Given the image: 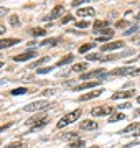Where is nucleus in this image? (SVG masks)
Masks as SVG:
<instances>
[{
	"label": "nucleus",
	"instance_id": "nucleus-1",
	"mask_svg": "<svg viewBox=\"0 0 140 148\" xmlns=\"http://www.w3.org/2000/svg\"><path fill=\"white\" fill-rule=\"evenodd\" d=\"M81 114H82V110L81 109H76V110H73V112H69V114H66V115H63V119L56 123V127L58 128H65V127H68L69 123H73V122H76L79 117H81Z\"/></svg>",
	"mask_w": 140,
	"mask_h": 148
},
{
	"label": "nucleus",
	"instance_id": "nucleus-2",
	"mask_svg": "<svg viewBox=\"0 0 140 148\" xmlns=\"http://www.w3.org/2000/svg\"><path fill=\"white\" fill-rule=\"evenodd\" d=\"M140 74V69L139 68H134V66H125V68H119V69H114L110 76H139Z\"/></svg>",
	"mask_w": 140,
	"mask_h": 148
},
{
	"label": "nucleus",
	"instance_id": "nucleus-3",
	"mask_svg": "<svg viewBox=\"0 0 140 148\" xmlns=\"http://www.w3.org/2000/svg\"><path fill=\"white\" fill-rule=\"evenodd\" d=\"M46 107H49V102L48 101H35V102L27 104V106L23 107V110H27V112H36V110H43V109H46Z\"/></svg>",
	"mask_w": 140,
	"mask_h": 148
},
{
	"label": "nucleus",
	"instance_id": "nucleus-4",
	"mask_svg": "<svg viewBox=\"0 0 140 148\" xmlns=\"http://www.w3.org/2000/svg\"><path fill=\"white\" fill-rule=\"evenodd\" d=\"M46 123H48V119H46V117H43V119H36V117H33V119H28L27 120V125L32 127V132L33 130H36V128H41L43 125H46Z\"/></svg>",
	"mask_w": 140,
	"mask_h": 148
},
{
	"label": "nucleus",
	"instance_id": "nucleus-5",
	"mask_svg": "<svg viewBox=\"0 0 140 148\" xmlns=\"http://www.w3.org/2000/svg\"><path fill=\"white\" fill-rule=\"evenodd\" d=\"M112 112H114V107H106L104 106V107H94V109L91 110V114L94 117H101V115L104 117V115H110Z\"/></svg>",
	"mask_w": 140,
	"mask_h": 148
},
{
	"label": "nucleus",
	"instance_id": "nucleus-6",
	"mask_svg": "<svg viewBox=\"0 0 140 148\" xmlns=\"http://www.w3.org/2000/svg\"><path fill=\"white\" fill-rule=\"evenodd\" d=\"M135 94V90L134 89H130V90H120V92H115V94H112V101H119V99H129V97H132V95Z\"/></svg>",
	"mask_w": 140,
	"mask_h": 148
},
{
	"label": "nucleus",
	"instance_id": "nucleus-7",
	"mask_svg": "<svg viewBox=\"0 0 140 148\" xmlns=\"http://www.w3.org/2000/svg\"><path fill=\"white\" fill-rule=\"evenodd\" d=\"M99 76H106V73H104V69L102 68H99V69H94V71H89V73H84L81 74V79H91V77H99Z\"/></svg>",
	"mask_w": 140,
	"mask_h": 148
},
{
	"label": "nucleus",
	"instance_id": "nucleus-8",
	"mask_svg": "<svg viewBox=\"0 0 140 148\" xmlns=\"http://www.w3.org/2000/svg\"><path fill=\"white\" fill-rule=\"evenodd\" d=\"M36 56V51H27V53H22V54H16L13 56V61L16 63H20V61H28V59H32Z\"/></svg>",
	"mask_w": 140,
	"mask_h": 148
},
{
	"label": "nucleus",
	"instance_id": "nucleus-9",
	"mask_svg": "<svg viewBox=\"0 0 140 148\" xmlns=\"http://www.w3.org/2000/svg\"><path fill=\"white\" fill-rule=\"evenodd\" d=\"M124 46V41H112V43H106L101 46V51H110V49H119Z\"/></svg>",
	"mask_w": 140,
	"mask_h": 148
},
{
	"label": "nucleus",
	"instance_id": "nucleus-10",
	"mask_svg": "<svg viewBox=\"0 0 140 148\" xmlns=\"http://www.w3.org/2000/svg\"><path fill=\"white\" fill-rule=\"evenodd\" d=\"M102 94V90L97 89V90H91V92H87V94H82L79 95V101L84 102V101H89V99H94V97H99V95Z\"/></svg>",
	"mask_w": 140,
	"mask_h": 148
},
{
	"label": "nucleus",
	"instance_id": "nucleus-11",
	"mask_svg": "<svg viewBox=\"0 0 140 148\" xmlns=\"http://www.w3.org/2000/svg\"><path fill=\"white\" fill-rule=\"evenodd\" d=\"M63 12H65V7H63V5H56L53 10H51L49 16H46L45 20H53V18H58L59 15H63Z\"/></svg>",
	"mask_w": 140,
	"mask_h": 148
},
{
	"label": "nucleus",
	"instance_id": "nucleus-12",
	"mask_svg": "<svg viewBox=\"0 0 140 148\" xmlns=\"http://www.w3.org/2000/svg\"><path fill=\"white\" fill-rule=\"evenodd\" d=\"M18 41H20L18 38H7V40H0V49H3V48H10V46H15Z\"/></svg>",
	"mask_w": 140,
	"mask_h": 148
},
{
	"label": "nucleus",
	"instance_id": "nucleus-13",
	"mask_svg": "<svg viewBox=\"0 0 140 148\" xmlns=\"http://www.w3.org/2000/svg\"><path fill=\"white\" fill-rule=\"evenodd\" d=\"M101 84V81H91V82H82V84L76 86L74 90H84V89H91V87H96V86Z\"/></svg>",
	"mask_w": 140,
	"mask_h": 148
},
{
	"label": "nucleus",
	"instance_id": "nucleus-14",
	"mask_svg": "<svg viewBox=\"0 0 140 148\" xmlns=\"http://www.w3.org/2000/svg\"><path fill=\"white\" fill-rule=\"evenodd\" d=\"M94 13H96V12H94V8H92V7L78 8V12H76V15H78V16H92Z\"/></svg>",
	"mask_w": 140,
	"mask_h": 148
},
{
	"label": "nucleus",
	"instance_id": "nucleus-15",
	"mask_svg": "<svg viewBox=\"0 0 140 148\" xmlns=\"http://www.w3.org/2000/svg\"><path fill=\"white\" fill-rule=\"evenodd\" d=\"M79 127H81L82 130H94V128H97V122H94V120H82L81 123H79Z\"/></svg>",
	"mask_w": 140,
	"mask_h": 148
},
{
	"label": "nucleus",
	"instance_id": "nucleus-16",
	"mask_svg": "<svg viewBox=\"0 0 140 148\" xmlns=\"http://www.w3.org/2000/svg\"><path fill=\"white\" fill-rule=\"evenodd\" d=\"M139 128H140V122H135V123H130L129 127H125L120 133H132L135 130H139Z\"/></svg>",
	"mask_w": 140,
	"mask_h": 148
},
{
	"label": "nucleus",
	"instance_id": "nucleus-17",
	"mask_svg": "<svg viewBox=\"0 0 140 148\" xmlns=\"http://www.w3.org/2000/svg\"><path fill=\"white\" fill-rule=\"evenodd\" d=\"M73 59H74V56H73V54H68V56H65V58H61V59L58 61V63H56V68H59V66H65V64L71 63Z\"/></svg>",
	"mask_w": 140,
	"mask_h": 148
},
{
	"label": "nucleus",
	"instance_id": "nucleus-18",
	"mask_svg": "<svg viewBox=\"0 0 140 148\" xmlns=\"http://www.w3.org/2000/svg\"><path fill=\"white\" fill-rule=\"evenodd\" d=\"M106 28H107V21H104V20L94 21V32H99V30H106Z\"/></svg>",
	"mask_w": 140,
	"mask_h": 148
},
{
	"label": "nucleus",
	"instance_id": "nucleus-19",
	"mask_svg": "<svg viewBox=\"0 0 140 148\" xmlns=\"http://www.w3.org/2000/svg\"><path fill=\"white\" fill-rule=\"evenodd\" d=\"M86 68H87V63H76L74 66H73V71H74V73H82Z\"/></svg>",
	"mask_w": 140,
	"mask_h": 148
},
{
	"label": "nucleus",
	"instance_id": "nucleus-20",
	"mask_svg": "<svg viewBox=\"0 0 140 148\" xmlns=\"http://www.w3.org/2000/svg\"><path fill=\"white\" fill-rule=\"evenodd\" d=\"M94 46H96V43H87V45H82V46L79 48V53H87V51L92 49Z\"/></svg>",
	"mask_w": 140,
	"mask_h": 148
},
{
	"label": "nucleus",
	"instance_id": "nucleus-21",
	"mask_svg": "<svg viewBox=\"0 0 140 148\" xmlns=\"http://www.w3.org/2000/svg\"><path fill=\"white\" fill-rule=\"evenodd\" d=\"M74 138H79V133L69 132V133H65V135H63V140H74Z\"/></svg>",
	"mask_w": 140,
	"mask_h": 148
},
{
	"label": "nucleus",
	"instance_id": "nucleus-22",
	"mask_svg": "<svg viewBox=\"0 0 140 148\" xmlns=\"http://www.w3.org/2000/svg\"><path fill=\"white\" fill-rule=\"evenodd\" d=\"M32 35H35V36H43V35H46V30L45 28H33Z\"/></svg>",
	"mask_w": 140,
	"mask_h": 148
},
{
	"label": "nucleus",
	"instance_id": "nucleus-23",
	"mask_svg": "<svg viewBox=\"0 0 140 148\" xmlns=\"http://www.w3.org/2000/svg\"><path fill=\"white\" fill-rule=\"evenodd\" d=\"M86 59L87 61H101L102 59V54H87Z\"/></svg>",
	"mask_w": 140,
	"mask_h": 148
},
{
	"label": "nucleus",
	"instance_id": "nucleus-24",
	"mask_svg": "<svg viewBox=\"0 0 140 148\" xmlns=\"http://www.w3.org/2000/svg\"><path fill=\"white\" fill-rule=\"evenodd\" d=\"M28 90L25 87H18V89H13L12 90V95H22V94H27Z\"/></svg>",
	"mask_w": 140,
	"mask_h": 148
},
{
	"label": "nucleus",
	"instance_id": "nucleus-25",
	"mask_svg": "<svg viewBox=\"0 0 140 148\" xmlns=\"http://www.w3.org/2000/svg\"><path fill=\"white\" fill-rule=\"evenodd\" d=\"M48 56H45V58H41V59H38L36 63H33L32 66H30V68H35V69H38V66H40V64H43V63H46V61H48Z\"/></svg>",
	"mask_w": 140,
	"mask_h": 148
},
{
	"label": "nucleus",
	"instance_id": "nucleus-26",
	"mask_svg": "<svg viewBox=\"0 0 140 148\" xmlns=\"http://www.w3.org/2000/svg\"><path fill=\"white\" fill-rule=\"evenodd\" d=\"M124 119H125L124 114H114V115L110 117V120H109V122H119V120H124Z\"/></svg>",
	"mask_w": 140,
	"mask_h": 148
},
{
	"label": "nucleus",
	"instance_id": "nucleus-27",
	"mask_svg": "<svg viewBox=\"0 0 140 148\" xmlns=\"http://www.w3.org/2000/svg\"><path fill=\"white\" fill-rule=\"evenodd\" d=\"M69 147L71 148H81V147H84V142H82V140H76V142L69 143Z\"/></svg>",
	"mask_w": 140,
	"mask_h": 148
},
{
	"label": "nucleus",
	"instance_id": "nucleus-28",
	"mask_svg": "<svg viewBox=\"0 0 140 148\" xmlns=\"http://www.w3.org/2000/svg\"><path fill=\"white\" fill-rule=\"evenodd\" d=\"M58 41H59L58 38H49V40H45V41H41V45H43V46H46V45H56Z\"/></svg>",
	"mask_w": 140,
	"mask_h": 148
},
{
	"label": "nucleus",
	"instance_id": "nucleus-29",
	"mask_svg": "<svg viewBox=\"0 0 140 148\" xmlns=\"http://www.w3.org/2000/svg\"><path fill=\"white\" fill-rule=\"evenodd\" d=\"M18 23H20V20H18V16H16V15H10V25L16 27Z\"/></svg>",
	"mask_w": 140,
	"mask_h": 148
},
{
	"label": "nucleus",
	"instance_id": "nucleus-30",
	"mask_svg": "<svg viewBox=\"0 0 140 148\" xmlns=\"http://www.w3.org/2000/svg\"><path fill=\"white\" fill-rule=\"evenodd\" d=\"M49 71H53V68H38L36 69L38 74H46V73H49Z\"/></svg>",
	"mask_w": 140,
	"mask_h": 148
},
{
	"label": "nucleus",
	"instance_id": "nucleus-31",
	"mask_svg": "<svg viewBox=\"0 0 140 148\" xmlns=\"http://www.w3.org/2000/svg\"><path fill=\"white\" fill-rule=\"evenodd\" d=\"M87 27H89L87 21H78V23H76V28H87Z\"/></svg>",
	"mask_w": 140,
	"mask_h": 148
},
{
	"label": "nucleus",
	"instance_id": "nucleus-32",
	"mask_svg": "<svg viewBox=\"0 0 140 148\" xmlns=\"http://www.w3.org/2000/svg\"><path fill=\"white\" fill-rule=\"evenodd\" d=\"M5 15H8V10H7L5 7H0V18H3Z\"/></svg>",
	"mask_w": 140,
	"mask_h": 148
},
{
	"label": "nucleus",
	"instance_id": "nucleus-33",
	"mask_svg": "<svg viewBox=\"0 0 140 148\" xmlns=\"http://www.w3.org/2000/svg\"><path fill=\"white\" fill-rule=\"evenodd\" d=\"M127 25H129V23H127V21H125V20H120V21H117V23H115V27H117V28L127 27Z\"/></svg>",
	"mask_w": 140,
	"mask_h": 148
},
{
	"label": "nucleus",
	"instance_id": "nucleus-34",
	"mask_svg": "<svg viewBox=\"0 0 140 148\" xmlns=\"http://www.w3.org/2000/svg\"><path fill=\"white\" fill-rule=\"evenodd\" d=\"M71 20H74V16H71V15L63 16V20H61V23H68V21H71Z\"/></svg>",
	"mask_w": 140,
	"mask_h": 148
},
{
	"label": "nucleus",
	"instance_id": "nucleus-35",
	"mask_svg": "<svg viewBox=\"0 0 140 148\" xmlns=\"http://www.w3.org/2000/svg\"><path fill=\"white\" fill-rule=\"evenodd\" d=\"M54 92H56V89H46V90H43L45 95H53Z\"/></svg>",
	"mask_w": 140,
	"mask_h": 148
},
{
	"label": "nucleus",
	"instance_id": "nucleus-36",
	"mask_svg": "<svg viewBox=\"0 0 140 148\" xmlns=\"http://www.w3.org/2000/svg\"><path fill=\"white\" fill-rule=\"evenodd\" d=\"M137 30H139V27H137V25H134V27L130 28V30H127V32H125V35H130V33H134V32H137Z\"/></svg>",
	"mask_w": 140,
	"mask_h": 148
},
{
	"label": "nucleus",
	"instance_id": "nucleus-37",
	"mask_svg": "<svg viewBox=\"0 0 140 148\" xmlns=\"http://www.w3.org/2000/svg\"><path fill=\"white\" fill-rule=\"evenodd\" d=\"M8 148H25V145H23V143H13V145H10Z\"/></svg>",
	"mask_w": 140,
	"mask_h": 148
},
{
	"label": "nucleus",
	"instance_id": "nucleus-38",
	"mask_svg": "<svg viewBox=\"0 0 140 148\" xmlns=\"http://www.w3.org/2000/svg\"><path fill=\"white\" fill-rule=\"evenodd\" d=\"M82 2H84V0H74V2H71V5H73V7H79Z\"/></svg>",
	"mask_w": 140,
	"mask_h": 148
},
{
	"label": "nucleus",
	"instance_id": "nucleus-39",
	"mask_svg": "<svg viewBox=\"0 0 140 148\" xmlns=\"http://www.w3.org/2000/svg\"><path fill=\"white\" fill-rule=\"evenodd\" d=\"M10 125H12V123H5V125H2V127H0V132H2V130H7Z\"/></svg>",
	"mask_w": 140,
	"mask_h": 148
},
{
	"label": "nucleus",
	"instance_id": "nucleus-40",
	"mask_svg": "<svg viewBox=\"0 0 140 148\" xmlns=\"http://www.w3.org/2000/svg\"><path fill=\"white\" fill-rule=\"evenodd\" d=\"M5 32H7V28L3 27V25H0V35H3Z\"/></svg>",
	"mask_w": 140,
	"mask_h": 148
},
{
	"label": "nucleus",
	"instance_id": "nucleus-41",
	"mask_svg": "<svg viewBox=\"0 0 140 148\" xmlns=\"http://www.w3.org/2000/svg\"><path fill=\"white\" fill-rule=\"evenodd\" d=\"M127 107H130V104H122V106H119V109H127Z\"/></svg>",
	"mask_w": 140,
	"mask_h": 148
},
{
	"label": "nucleus",
	"instance_id": "nucleus-42",
	"mask_svg": "<svg viewBox=\"0 0 140 148\" xmlns=\"http://www.w3.org/2000/svg\"><path fill=\"white\" fill-rule=\"evenodd\" d=\"M132 135H134V137H140V130H139L137 133H132Z\"/></svg>",
	"mask_w": 140,
	"mask_h": 148
},
{
	"label": "nucleus",
	"instance_id": "nucleus-43",
	"mask_svg": "<svg viewBox=\"0 0 140 148\" xmlns=\"http://www.w3.org/2000/svg\"><path fill=\"white\" fill-rule=\"evenodd\" d=\"M135 115H140V109H137V110H135Z\"/></svg>",
	"mask_w": 140,
	"mask_h": 148
},
{
	"label": "nucleus",
	"instance_id": "nucleus-44",
	"mask_svg": "<svg viewBox=\"0 0 140 148\" xmlns=\"http://www.w3.org/2000/svg\"><path fill=\"white\" fill-rule=\"evenodd\" d=\"M87 148H101V147H97V145H94V147H87Z\"/></svg>",
	"mask_w": 140,
	"mask_h": 148
},
{
	"label": "nucleus",
	"instance_id": "nucleus-45",
	"mask_svg": "<svg viewBox=\"0 0 140 148\" xmlns=\"http://www.w3.org/2000/svg\"><path fill=\"white\" fill-rule=\"evenodd\" d=\"M137 102H139V104H140V95H139V97H137Z\"/></svg>",
	"mask_w": 140,
	"mask_h": 148
},
{
	"label": "nucleus",
	"instance_id": "nucleus-46",
	"mask_svg": "<svg viewBox=\"0 0 140 148\" xmlns=\"http://www.w3.org/2000/svg\"><path fill=\"white\" fill-rule=\"evenodd\" d=\"M2 66H3V63H2V61H0V68H2Z\"/></svg>",
	"mask_w": 140,
	"mask_h": 148
},
{
	"label": "nucleus",
	"instance_id": "nucleus-47",
	"mask_svg": "<svg viewBox=\"0 0 140 148\" xmlns=\"http://www.w3.org/2000/svg\"><path fill=\"white\" fill-rule=\"evenodd\" d=\"M0 145H2V140H0Z\"/></svg>",
	"mask_w": 140,
	"mask_h": 148
}]
</instances>
